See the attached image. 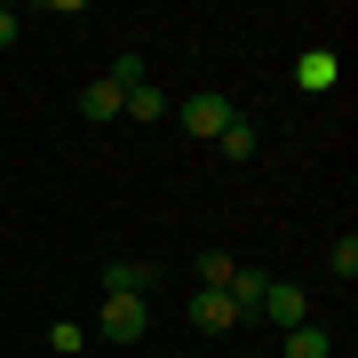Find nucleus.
<instances>
[{
    "label": "nucleus",
    "instance_id": "f257e3e1",
    "mask_svg": "<svg viewBox=\"0 0 358 358\" xmlns=\"http://www.w3.org/2000/svg\"><path fill=\"white\" fill-rule=\"evenodd\" d=\"M96 334H112V343H143V334H152V294H103Z\"/></svg>",
    "mask_w": 358,
    "mask_h": 358
},
{
    "label": "nucleus",
    "instance_id": "f03ea898",
    "mask_svg": "<svg viewBox=\"0 0 358 358\" xmlns=\"http://www.w3.org/2000/svg\"><path fill=\"white\" fill-rule=\"evenodd\" d=\"M176 112H183V128H192V136H207V143H215V136L231 128V120H239V112H231V96H223V88H199V96H183Z\"/></svg>",
    "mask_w": 358,
    "mask_h": 358
},
{
    "label": "nucleus",
    "instance_id": "7ed1b4c3",
    "mask_svg": "<svg viewBox=\"0 0 358 358\" xmlns=\"http://www.w3.org/2000/svg\"><path fill=\"white\" fill-rule=\"evenodd\" d=\"M255 319H271V327L287 334V327H303V319H310V294H303V287H287V279H271V294L255 303Z\"/></svg>",
    "mask_w": 358,
    "mask_h": 358
},
{
    "label": "nucleus",
    "instance_id": "20e7f679",
    "mask_svg": "<svg viewBox=\"0 0 358 358\" xmlns=\"http://www.w3.org/2000/svg\"><path fill=\"white\" fill-rule=\"evenodd\" d=\"M192 327L199 334H231V327H239V303H231L223 287H199L192 294Z\"/></svg>",
    "mask_w": 358,
    "mask_h": 358
},
{
    "label": "nucleus",
    "instance_id": "39448f33",
    "mask_svg": "<svg viewBox=\"0 0 358 358\" xmlns=\"http://www.w3.org/2000/svg\"><path fill=\"white\" fill-rule=\"evenodd\" d=\"M223 294L239 303V319H255V303L271 294V271H255V263H231V279H223Z\"/></svg>",
    "mask_w": 358,
    "mask_h": 358
},
{
    "label": "nucleus",
    "instance_id": "423d86ee",
    "mask_svg": "<svg viewBox=\"0 0 358 358\" xmlns=\"http://www.w3.org/2000/svg\"><path fill=\"white\" fill-rule=\"evenodd\" d=\"M159 271L152 263H136V255H120V263H103V294H152Z\"/></svg>",
    "mask_w": 358,
    "mask_h": 358
},
{
    "label": "nucleus",
    "instance_id": "0eeeda50",
    "mask_svg": "<svg viewBox=\"0 0 358 358\" xmlns=\"http://www.w3.org/2000/svg\"><path fill=\"white\" fill-rule=\"evenodd\" d=\"M279 350H287V358H334V334H327L319 319H303V327L279 334Z\"/></svg>",
    "mask_w": 358,
    "mask_h": 358
},
{
    "label": "nucleus",
    "instance_id": "6e6552de",
    "mask_svg": "<svg viewBox=\"0 0 358 358\" xmlns=\"http://www.w3.org/2000/svg\"><path fill=\"white\" fill-rule=\"evenodd\" d=\"M215 152H223L231 167H247V159H255V152H263V136H255V120H231V128L215 136Z\"/></svg>",
    "mask_w": 358,
    "mask_h": 358
},
{
    "label": "nucleus",
    "instance_id": "1a4fd4ad",
    "mask_svg": "<svg viewBox=\"0 0 358 358\" xmlns=\"http://www.w3.org/2000/svg\"><path fill=\"white\" fill-rule=\"evenodd\" d=\"M80 120H88V128H103V120H120V88H112V80L80 88Z\"/></svg>",
    "mask_w": 358,
    "mask_h": 358
},
{
    "label": "nucleus",
    "instance_id": "9d476101",
    "mask_svg": "<svg viewBox=\"0 0 358 358\" xmlns=\"http://www.w3.org/2000/svg\"><path fill=\"white\" fill-rule=\"evenodd\" d=\"M120 112L152 128V120H167V88H152V80H143V88H128V96H120Z\"/></svg>",
    "mask_w": 358,
    "mask_h": 358
},
{
    "label": "nucleus",
    "instance_id": "9b49d317",
    "mask_svg": "<svg viewBox=\"0 0 358 358\" xmlns=\"http://www.w3.org/2000/svg\"><path fill=\"white\" fill-rule=\"evenodd\" d=\"M103 80H112V88L128 96V88H143V80H152V64H143L136 48H120V56H112V72H103Z\"/></svg>",
    "mask_w": 358,
    "mask_h": 358
},
{
    "label": "nucleus",
    "instance_id": "f8f14e48",
    "mask_svg": "<svg viewBox=\"0 0 358 358\" xmlns=\"http://www.w3.org/2000/svg\"><path fill=\"white\" fill-rule=\"evenodd\" d=\"M48 350H56V358H80V350H88V327L56 319V327H48Z\"/></svg>",
    "mask_w": 358,
    "mask_h": 358
},
{
    "label": "nucleus",
    "instance_id": "ddd939ff",
    "mask_svg": "<svg viewBox=\"0 0 358 358\" xmlns=\"http://www.w3.org/2000/svg\"><path fill=\"white\" fill-rule=\"evenodd\" d=\"M327 271H334V279H358V239H350V231H343V239H334V255H327Z\"/></svg>",
    "mask_w": 358,
    "mask_h": 358
},
{
    "label": "nucleus",
    "instance_id": "4468645a",
    "mask_svg": "<svg viewBox=\"0 0 358 358\" xmlns=\"http://www.w3.org/2000/svg\"><path fill=\"white\" fill-rule=\"evenodd\" d=\"M199 279H207V287H223V279H231V255H215V247H207V255H199Z\"/></svg>",
    "mask_w": 358,
    "mask_h": 358
},
{
    "label": "nucleus",
    "instance_id": "2eb2a0df",
    "mask_svg": "<svg viewBox=\"0 0 358 358\" xmlns=\"http://www.w3.org/2000/svg\"><path fill=\"white\" fill-rule=\"evenodd\" d=\"M16 32H24V16H16V8H0V48H8Z\"/></svg>",
    "mask_w": 358,
    "mask_h": 358
}]
</instances>
